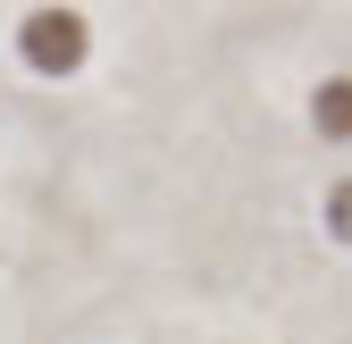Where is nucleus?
Here are the masks:
<instances>
[{"mask_svg": "<svg viewBox=\"0 0 352 344\" xmlns=\"http://www.w3.org/2000/svg\"><path fill=\"white\" fill-rule=\"evenodd\" d=\"M311 118H319V135H352V76L327 84V93L311 101Z\"/></svg>", "mask_w": 352, "mask_h": 344, "instance_id": "nucleus-2", "label": "nucleus"}, {"mask_svg": "<svg viewBox=\"0 0 352 344\" xmlns=\"http://www.w3.org/2000/svg\"><path fill=\"white\" fill-rule=\"evenodd\" d=\"M327 227H336V235H344V244H352V177H344V185H336V193H327Z\"/></svg>", "mask_w": 352, "mask_h": 344, "instance_id": "nucleus-3", "label": "nucleus"}, {"mask_svg": "<svg viewBox=\"0 0 352 344\" xmlns=\"http://www.w3.org/2000/svg\"><path fill=\"white\" fill-rule=\"evenodd\" d=\"M17 59H25L34 76L84 67V17H76V9H34V17L17 25Z\"/></svg>", "mask_w": 352, "mask_h": 344, "instance_id": "nucleus-1", "label": "nucleus"}]
</instances>
